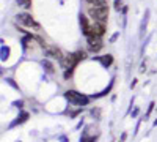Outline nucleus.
<instances>
[{
	"mask_svg": "<svg viewBox=\"0 0 157 142\" xmlns=\"http://www.w3.org/2000/svg\"><path fill=\"white\" fill-rule=\"evenodd\" d=\"M113 3H115V10H116V11H120V10L124 8V6H123V0H115Z\"/></svg>",
	"mask_w": 157,
	"mask_h": 142,
	"instance_id": "nucleus-16",
	"label": "nucleus"
},
{
	"mask_svg": "<svg viewBox=\"0 0 157 142\" xmlns=\"http://www.w3.org/2000/svg\"><path fill=\"white\" fill-rule=\"evenodd\" d=\"M88 14L93 21L104 22L105 24L109 19V6L107 5H99V6H90L88 8Z\"/></svg>",
	"mask_w": 157,
	"mask_h": 142,
	"instance_id": "nucleus-1",
	"label": "nucleus"
},
{
	"mask_svg": "<svg viewBox=\"0 0 157 142\" xmlns=\"http://www.w3.org/2000/svg\"><path fill=\"white\" fill-rule=\"evenodd\" d=\"M41 65H43V68L49 73V74H52V73H55V70H54V65H52V63L49 62V60H43L41 62Z\"/></svg>",
	"mask_w": 157,
	"mask_h": 142,
	"instance_id": "nucleus-12",
	"label": "nucleus"
},
{
	"mask_svg": "<svg viewBox=\"0 0 157 142\" xmlns=\"http://www.w3.org/2000/svg\"><path fill=\"white\" fill-rule=\"evenodd\" d=\"M46 55L50 57V59H57L58 62H61L64 59L63 52H61L58 47H55V46H46Z\"/></svg>",
	"mask_w": 157,
	"mask_h": 142,
	"instance_id": "nucleus-5",
	"label": "nucleus"
},
{
	"mask_svg": "<svg viewBox=\"0 0 157 142\" xmlns=\"http://www.w3.org/2000/svg\"><path fill=\"white\" fill-rule=\"evenodd\" d=\"M5 81H6V82H8V84H10L11 87H14L16 90H19V87H17V85L14 84V81H13V79H10V77H8V79H5Z\"/></svg>",
	"mask_w": 157,
	"mask_h": 142,
	"instance_id": "nucleus-21",
	"label": "nucleus"
},
{
	"mask_svg": "<svg viewBox=\"0 0 157 142\" xmlns=\"http://www.w3.org/2000/svg\"><path fill=\"white\" fill-rule=\"evenodd\" d=\"M17 5L22 6L24 10H30L32 8V0H16Z\"/></svg>",
	"mask_w": 157,
	"mask_h": 142,
	"instance_id": "nucleus-13",
	"label": "nucleus"
},
{
	"mask_svg": "<svg viewBox=\"0 0 157 142\" xmlns=\"http://www.w3.org/2000/svg\"><path fill=\"white\" fill-rule=\"evenodd\" d=\"M126 137H127V133H123V134H121V139H120V142H124V140H126Z\"/></svg>",
	"mask_w": 157,
	"mask_h": 142,
	"instance_id": "nucleus-23",
	"label": "nucleus"
},
{
	"mask_svg": "<svg viewBox=\"0 0 157 142\" xmlns=\"http://www.w3.org/2000/svg\"><path fill=\"white\" fill-rule=\"evenodd\" d=\"M16 21L22 25H25V27H30L33 30H41V25H39L33 18L32 14H29V13H19V14L16 16Z\"/></svg>",
	"mask_w": 157,
	"mask_h": 142,
	"instance_id": "nucleus-3",
	"label": "nucleus"
},
{
	"mask_svg": "<svg viewBox=\"0 0 157 142\" xmlns=\"http://www.w3.org/2000/svg\"><path fill=\"white\" fill-rule=\"evenodd\" d=\"M82 125H83V119H82V120H80V122H78V123H77V130H78V128H80V126H82Z\"/></svg>",
	"mask_w": 157,
	"mask_h": 142,
	"instance_id": "nucleus-24",
	"label": "nucleus"
},
{
	"mask_svg": "<svg viewBox=\"0 0 157 142\" xmlns=\"http://www.w3.org/2000/svg\"><path fill=\"white\" fill-rule=\"evenodd\" d=\"M99 114H101V109H91V115L96 117L98 120H99Z\"/></svg>",
	"mask_w": 157,
	"mask_h": 142,
	"instance_id": "nucleus-17",
	"label": "nucleus"
},
{
	"mask_svg": "<svg viewBox=\"0 0 157 142\" xmlns=\"http://www.w3.org/2000/svg\"><path fill=\"white\" fill-rule=\"evenodd\" d=\"M148 18H149V10L145 11V19L141 21L140 24V38H143V35H145V30H146V25H148Z\"/></svg>",
	"mask_w": 157,
	"mask_h": 142,
	"instance_id": "nucleus-10",
	"label": "nucleus"
},
{
	"mask_svg": "<svg viewBox=\"0 0 157 142\" xmlns=\"http://www.w3.org/2000/svg\"><path fill=\"white\" fill-rule=\"evenodd\" d=\"M86 43H88V51L90 52H99V51L104 47L102 36L90 35V36H86Z\"/></svg>",
	"mask_w": 157,
	"mask_h": 142,
	"instance_id": "nucleus-4",
	"label": "nucleus"
},
{
	"mask_svg": "<svg viewBox=\"0 0 157 142\" xmlns=\"http://www.w3.org/2000/svg\"><path fill=\"white\" fill-rule=\"evenodd\" d=\"M93 60H98L104 68H109L112 63H113V55L107 54V55H102V57H93Z\"/></svg>",
	"mask_w": 157,
	"mask_h": 142,
	"instance_id": "nucleus-9",
	"label": "nucleus"
},
{
	"mask_svg": "<svg viewBox=\"0 0 157 142\" xmlns=\"http://www.w3.org/2000/svg\"><path fill=\"white\" fill-rule=\"evenodd\" d=\"M13 106H14V108H19V109H21V108L24 106V101H22V99H19V101H13Z\"/></svg>",
	"mask_w": 157,
	"mask_h": 142,
	"instance_id": "nucleus-19",
	"label": "nucleus"
},
{
	"mask_svg": "<svg viewBox=\"0 0 157 142\" xmlns=\"http://www.w3.org/2000/svg\"><path fill=\"white\" fill-rule=\"evenodd\" d=\"M29 117H30V114L29 112H25V111H22L17 117H16V120L13 122L11 125H10V128H14V126H17V125H22V123H25L29 120Z\"/></svg>",
	"mask_w": 157,
	"mask_h": 142,
	"instance_id": "nucleus-8",
	"label": "nucleus"
},
{
	"mask_svg": "<svg viewBox=\"0 0 157 142\" xmlns=\"http://www.w3.org/2000/svg\"><path fill=\"white\" fill-rule=\"evenodd\" d=\"M154 106H155V103H154V101H152V103H149V108H148V112H146V115H145V117H149V114L152 112Z\"/></svg>",
	"mask_w": 157,
	"mask_h": 142,
	"instance_id": "nucleus-18",
	"label": "nucleus"
},
{
	"mask_svg": "<svg viewBox=\"0 0 157 142\" xmlns=\"http://www.w3.org/2000/svg\"><path fill=\"white\" fill-rule=\"evenodd\" d=\"M154 126H157V119H155V120H154Z\"/></svg>",
	"mask_w": 157,
	"mask_h": 142,
	"instance_id": "nucleus-25",
	"label": "nucleus"
},
{
	"mask_svg": "<svg viewBox=\"0 0 157 142\" xmlns=\"http://www.w3.org/2000/svg\"><path fill=\"white\" fill-rule=\"evenodd\" d=\"M78 22H80V29H82L83 36H90L91 35V24L88 22V18L80 13V14H78Z\"/></svg>",
	"mask_w": 157,
	"mask_h": 142,
	"instance_id": "nucleus-6",
	"label": "nucleus"
},
{
	"mask_svg": "<svg viewBox=\"0 0 157 142\" xmlns=\"http://www.w3.org/2000/svg\"><path fill=\"white\" fill-rule=\"evenodd\" d=\"M113 81H115V79H112V81H110V84H109V87H107V88H104L101 93H98V95H93L91 98H93V99H96V98H101V96H105V95H109V93H110V90H112V87H113Z\"/></svg>",
	"mask_w": 157,
	"mask_h": 142,
	"instance_id": "nucleus-11",
	"label": "nucleus"
},
{
	"mask_svg": "<svg viewBox=\"0 0 157 142\" xmlns=\"http://www.w3.org/2000/svg\"><path fill=\"white\" fill-rule=\"evenodd\" d=\"M104 33H105V24H104V22H98V21H93V24H91V35L102 36Z\"/></svg>",
	"mask_w": 157,
	"mask_h": 142,
	"instance_id": "nucleus-7",
	"label": "nucleus"
},
{
	"mask_svg": "<svg viewBox=\"0 0 157 142\" xmlns=\"http://www.w3.org/2000/svg\"><path fill=\"white\" fill-rule=\"evenodd\" d=\"M118 38H120V32H116V33H113L112 35V38H110V43H115Z\"/></svg>",
	"mask_w": 157,
	"mask_h": 142,
	"instance_id": "nucleus-20",
	"label": "nucleus"
},
{
	"mask_svg": "<svg viewBox=\"0 0 157 142\" xmlns=\"http://www.w3.org/2000/svg\"><path fill=\"white\" fill-rule=\"evenodd\" d=\"M64 98H66L71 104H75V106H86L91 96H86L80 92H77V90H68L66 93H64Z\"/></svg>",
	"mask_w": 157,
	"mask_h": 142,
	"instance_id": "nucleus-2",
	"label": "nucleus"
},
{
	"mask_svg": "<svg viewBox=\"0 0 157 142\" xmlns=\"http://www.w3.org/2000/svg\"><path fill=\"white\" fill-rule=\"evenodd\" d=\"M60 142H69V139L66 136H60Z\"/></svg>",
	"mask_w": 157,
	"mask_h": 142,
	"instance_id": "nucleus-22",
	"label": "nucleus"
},
{
	"mask_svg": "<svg viewBox=\"0 0 157 142\" xmlns=\"http://www.w3.org/2000/svg\"><path fill=\"white\" fill-rule=\"evenodd\" d=\"M90 5H94V6H99V5H105L107 0H86Z\"/></svg>",
	"mask_w": 157,
	"mask_h": 142,
	"instance_id": "nucleus-15",
	"label": "nucleus"
},
{
	"mask_svg": "<svg viewBox=\"0 0 157 142\" xmlns=\"http://www.w3.org/2000/svg\"><path fill=\"white\" fill-rule=\"evenodd\" d=\"M8 57H10V47L3 44V46H2V60L5 62Z\"/></svg>",
	"mask_w": 157,
	"mask_h": 142,
	"instance_id": "nucleus-14",
	"label": "nucleus"
}]
</instances>
